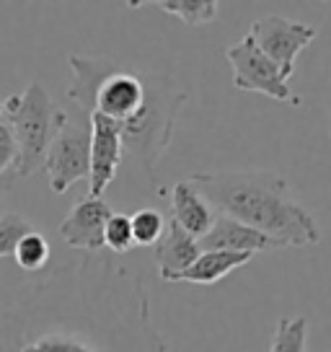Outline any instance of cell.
<instances>
[{
    "mask_svg": "<svg viewBox=\"0 0 331 352\" xmlns=\"http://www.w3.org/2000/svg\"><path fill=\"white\" fill-rule=\"evenodd\" d=\"M189 182L218 215L264 233L277 249H306L321 241L319 220L295 199L290 182L277 171H215L192 174Z\"/></svg>",
    "mask_w": 331,
    "mask_h": 352,
    "instance_id": "1",
    "label": "cell"
},
{
    "mask_svg": "<svg viewBox=\"0 0 331 352\" xmlns=\"http://www.w3.org/2000/svg\"><path fill=\"white\" fill-rule=\"evenodd\" d=\"M187 104V91L179 86L171 73H148V101L140 117L130 124H122L124 153L148 176V184L158 195L155 168L174 140L176 120Z\"/></svg>",
    "mask_w": 331,
    "mask_h": 352,
    "instance_id": "2",
    "label": "cell"
},
{
    "mask_svg": "<svg viewBox=\"0 0 331 352\" xmlns=\"http://www.w3.org/2000/svg\"><path fill=\"white\" fill-rule=\"evenodd\" d=\"M5 124L11 127L13 143H16V174L26 176L36 174L45 166L47 151L55 140L57 130L65 124L67 111L60 109L49 99L47 88L39 80H32L21 94H13L3 104Z\"/></svg>",
    "mask_w": 331,
    "mask_h": 352,
    "instance_id": "3",
    "label": "cell"
},
{
    "mask_svg": "<svg viewBox=\"0 0 331 352\" xmlns=\"http://www.w3.org/2000/svg\"><path fill=\"white\" fill-rule=\"evenodd\" d=\"M249 36L262 50V55L269 57L277 65V70L285 78H290L295 73L298 55L319 36V29L313 23L295 21V19L272 13V16L256 19L249 29Z\"/></svg>",
    "mask_w": 331,
    "mask_h": 352,
    "instance_id": "4",
    "label": "cell"
},
{
    "mask_svg": "<svg viewBox=\"0 0 331 352\" xmlns=\"http://www.w3.org/2000/svg\"><path fill=\"white\" fill-rule=\"evenodd\" d=\"M89 127L67 114L65 124L57 130L55 140H52L45 158L47 182H49V189L55 195H65L73 184L89 179Z\"/></svg>",
    "mask_w": 331,
    "mask_h": 352,
    "instance_id": "5",
    "label": "cell"
},
{
    "mask_svg": "<svg viewBox=\"0 0 331 352\" xmlns=\"http://www.w3.org/2000/svg\"><path fill=\"white\" fill-rule=\"evenodd\" d=\"M225 57L233 70V86L238 91H254L264 94L277 101H295L287 78L277 70V65L269 57L262 55V50L254 44V39L246 34L243 39L225 50Z\"/></svg>",
    "mask_w": 331,
    "mask_h": 352,
    "instance_id": "6",
    "label": "cell"
},
{
    "mask_svg": "<svg viewBox=\"0 0 331 352\" xmlns=\"http://www.w3.org/2000/svg\"><path fill=\"white\" fill-rule=\"evenodd\" d=\"M89 132V197H104V192L114 182L122 158H124L122 127L109 117L91 111Z\"/></svg>",
    "mask_w": 331,
    "mask_h": 352,
    "instance_id": "7",
    "label": "cell"
},
{
    "mask_svg": "<svg viewBox=\"0 0 331 352\" xmlns=\"http://www.w3.org/2000/svg\"><path fill=\"white\" fill-rule=\"evenodd\" d=\"M111 218V208L104 197H83L76 202L67 218L60 223V239L70 249L80 252H101L104 249V228Z\"/></svg>",
    "mask_w": 331,
    "mask_h": 352,
    "instance_id": "8",
    "label": "cell"
},
{
    "mask_svg": "<svg viewBox=\"0 0 331 352\" xmlns=\"http://www.w3.org/2000/svg\"><path fill=\"white\" fill-rule=\"evenodd\" d=\"M202 252H236V254H259L266 249H277L272 239H266L264 233L251 231L249 226H243L238 220H231L225 215H218L212 228L199 239Z\"/></svg>",
    "mask_w": 331,
    "mask_h": 352,
    "instance_id": "9",
    "label": "cell"
},
{
    "mask_svg": "<svg viewBox=\"0 0 331 352\" xmlns=\"http://www.w3.org/2000/svg\"><path fill=\"white\" fill-rule=\"evenodd\" d=\"M168 202H171V220L197 241L210 231L215 218H218L212 205L199 195V189L189 179H181L174 184Z\"/></svg>",
    "mask_w": 331,
    "mask_h": 352,
    "instance_id": "10",
    "label": "cell"
},
{
    "mask_svg": "<svg viewBox=\"0 0 331 352\" xmlns=\"http://www.w3.org/2000/svg\"><path fill=\"white\" fill-rule=\"evenodd\" d=\"M199 254H202V249H199L197 239H192L187 231H181L171 218L166 220L163 236L155 243V267H158L161 280L176 283V277L194 264Z\"/></svg>",
    "mask_w": 331,
    "mask_h": 352,
    "instance_id": "11",
    "label": "cell"
},
{
    "mask_svg": "<svg viewBox=\"0 0 331 352\" xmlns=\"http://www.w3.org/2000/svg\"><path fill=\"white\" fill-rule=\"evenodd\" d=\"M254 259V254H236V252H202L194 259V264L184 270L176 277V283H194V285H212L231 275L233 270H238L243 264Z\"/></svg>",
    "mask_w": 331,
    "mask_h": 352,
    "instance_id": "12",
    "label": "cell"
},
{
    "mask_svg": "<svg viewBox=\"0 0 331 352\" xmlns=\"http://www.w3.org/2000/svg\"><path fill=\"white\" fill-rule=\"evenodd\" d=\"M158 8L168 16H176L187 26H210L218 19V0H161Z\"/></svg>",
    "mask_w": 331,
    "mask_h": 352,
    "instance_id": "13",
    "label": "cell"
},
{
    "mask_svg": "<svg viewBox=\"0 0 331 352\" xmlns=\"http://www.w3.org/2000/svg\"><path fill=\"white\" fill-rule=\"evenodd\" d=\"M269 352H308V319L285 316L277 321Z\"/></svg>",
    "mask_w": 331,
    "mask_h": 352,
    "instance_id": "14",
    "label": "cell"
},
{
    "mask_svg": "<svg viewBox=\"0 0 331 352\" xmlns=\"http://www.w3.org/2000/svg\"><path fill=\"white\" fill-rule=\"evenodd\" d=\"M49 254H52V249H49L45 236L39 231H29L21 241L16 243L13 259H16V264L21 267L23 272H39L49 262Z\"/></svg>",
    "mask_w": 331,
    "mask_h": 352,
    "instance_id": "15",
    "label": "cell"
},
{
    "mask_svg": "<svg viewBox=\"0 0 331 352\" xmlns=\"http://www.w3.org/2000/svg\"><path fill=\"white\" fill-rule=\"evenodd\" d=\"M21 352H101L93 342L78 334H45L26 342Z\"/></svg>",
    "mask_w": 331,
    "mask_h": 352,
    "instance_id": "16",
    "label": "cell"
},
{
    "mask_svg": "<svg viewBox=\"0 0 331 352\" xmlns=\"http://www.w3.org/2000/svg\"><path fill=\"white\" fill-rule=\"evenodd\" d=\"M135 246H155L166 231V218L158 210H137L130 215Z\"/></svg>",
    "mask_w": 331,
    "mask_h": 352,
    "instance_id": "17",
    "label": "cell"
},
{
    "mask_svg": "<svg viewBox=\"0 0 331 352\" xmlns=\"http://www.w3.org/2000/svg\"><path fill=\"white\" fill-rule=\"evenodd\" d=\"M29 231H34L32 223L23 218L21 212H3L0 215V259L13 256L16 243L21 241Z\"/></svg>",
    "mask_w": 331,
    "mask_h": 352,
    "instance_id": "18",
    "label": "cell"
},
{
    "mask_svg": "<svg viewBox=\"0 0 331 352\" xmlns=\"http://www.w3.org/2000/svg\"><path fill=\"white\" fill-rule=\"evenodd\" d=\"M104 246L111 249L114 254H127L135 246L133 241V226H130V215L122 212H111L104 228Z\"/></svg>",
    "mask_w": 331,
    "mask_h": 352,
    "instance_id": "19",
    "label": "cell"
},
{
    "mask_svg": "<svg viewBox=\"0 0 331 352\" xmlns=\"http://www.w3.org/2000/svg\"><path fill=\"white\" fill-rule=\"evenodd\" d=\"M13 164H16V143H13L11 127L0 122V174L8 171Z\"/></svg>",
    "mask_w": 331,
    "mask_h": 352,
    "instance_id": "20",
    "label": "cell"
},
{
    "mask_svg": "<svg viewBox=\"0 0 331 352\" xmlns=\"http://www.w3.org/2000/svg\"><path fill=\"white\" fill-rule=\"evenodd\" d=\"M0 122H5V109H3V104H0Z\"/></svg>",
    "mask_w": 331,
    "mask_h": 352,
    "instance_id": "21",
    "label": "cell"
},
{
    "mask_svg": "<svg viewBox=\"0 0 331 352\" xmlns=\"http://www.w3.org/2000/svg\"><path fill=\"white\" fill-rule=\"evenodd\" d=\"M0 215H3V202H0Z\"/></svg>",
    "mask_w": 331,
    "mask_h": 352,
    "instance_id": "22",
    "label": "cell"
}]
</instances>
